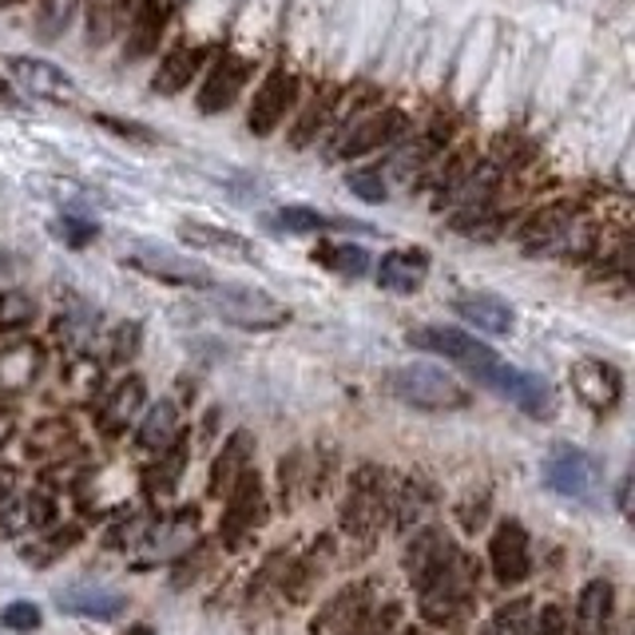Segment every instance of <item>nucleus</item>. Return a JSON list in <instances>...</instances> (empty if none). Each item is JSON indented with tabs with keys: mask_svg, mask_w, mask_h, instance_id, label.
I'll use <instances>...</instances> for the list:
<instances>
[{
	"mask_svg": "<svg viewBox=\"0 0 635 635\" xmlns=\"http://www.w3.org/2000/svg\"><path fill=\"white\" fill-rule=\"evenodd\" d=\"M406 341L413 350H426V354H437V358L453 361L469 378H477L484 389H493L501 398H509L516 409H524L529 418L536 421H549L556 413V389L549 386L544 378L529 370H516L493 346H484L481 338L473 334L457 330V326H413L406 334Z\"/></svg>",
	"mask_w": 635,
	"mask_h": 635,
	"instance_id": "nucleus-1",
	"label": "nucleus"
},
{
	"mask_svg": "<svg viewBox=\"0 0 635 635\" xmlns=\"http://www.w3.org/2000/svg\"><path fill=\"white\" fill-rule=\"evenodd\" d=\"M386 393L398 398L409 409H429V413H449V409H465L473 401L461 381L453 373L426 366V361H413V366H393L386 373Z\"/></svg>",
	"mask_w": 635,
	"mask_h": 635,
	"instance_id": "nucleus-2",
	"label": "nucleus"
},
{
	"mask_svg": "<svg viewBox=\"0 0 635 635\" xmlns=\"http://www.w3.org/2000/svg\"><path fill=\"white\" fill-rule=\"evenodd\" d=\"M211 295V310L223 318V322L238 326V330H278L286 322V306H278L275 295H266L258 286H238V283H223L207 286Z\"/></svg>",
	"mask_w": 635,
	"mask_h": 635,
	"instance_id": "nucleus-3",
	"label": "nucleus"
},
{
	"mask_svg": "<svg viewBox=\"0 0 635 635\" xmlns=\"http://www.w3.org/2000/svg\"><path fill=\"white\" fill-rule=\"evenodd\" d=\"M124 263L135 266L140 275L160 278V283H171V286H199V290H207V286L215 283L203 263L175 255V250H167V247H155V243H147V238H135L132 247H127Z\"/></svg>",
	"mask_w": 635,
	"mask_h": 635,
	"instance_id": "nucleus-4",
	"label": "nucleus"
},
{
	"mask_svg": "<svg viewBox=\"0 0 635 635\" xmlns=\"http://www.w3.org/2000/svg\"><path fill=\"white\" fill-rule=\"evenodd\" d=\"M600 461L576 445H556L544 457V484L552 493L572 496V501H592L600 489Z\"/></svg>",
	"mask_w": 635,
	"mask_h": 635,
	"instance_id": "nucleus-5",
	"label": "nucleus"
},
{
	"mask_svg": "<svg viewBox=\"0 0 635 635\" xmlns=\"http://www.w3.org/2000/svg\"><path fill=\"white\" fill-rule=\"evenodd\" d=\"M295 104H298V80L290 76L286 68H278V72H270V76L258 84L247 112V127L255 135H275L278 127L286 124V115L295 112Z\"/></svg>",
	"mask_w": 635,
	"mask_h": 635,
	"instance_id": "nucleus-6",
	"label": "nucleus"
},
{
	"mask_svg": "<svg viewBox=\"0 0 635 635\" xmlns=\"http://www.w3.org/2000/svg\"><path fill=\"white\" fill-rule=\"evenodd\" d=\"M406 127H409V120L398 112V107H386V112L361 115V120H354V124L338 135V147H334V155H338V160L370 155V152H378V147L398 143L401 135H406Z\"/></svg>",
	"mask_w": 635,
	"mask_h": 635,
	"instance_id": "nucleus-7",
	"label": "nucleus"
},
{
	"mask_svg": "<svg viewBox=\"0 0 635 635\" xmlns=\"http://www.w3.org/2000/svg\"><path fill=\"white\" fill-rule=\"evenodd\" d=\"M247 76H250L247 60L235 57V52H223V57L211 64L207 80L199 84V112L203 115H223L238 100Z\"/></svg>",
	"mask_w": 635,
	"mask_h": 635,
	"instance_id": "nucleus-8",
	"label": "nucleus"
},
{
	"mask_svg": "<svg viewBox=\"0 0 635 635\" xmlns=\"http://www.w3.org/2000/svg\"><path fill=\"white\" fill-rule=\"evenodd\" d=\"M572 389L576 398L584 401L588 409H616L619 398H624V378L612 361H600V358H584L572 366Z\"/></svg>",
	"mask_w": 635,
	"mask_h": 635,
	"instance_id": "nucleus-9",
	"label": "nucleus"
},
{
	"mask_svg": "<svg viewBox=\"0 0 635 635\" xmlns=\"http://www.w3.org/2000/svg\"><path fill=\"white\" fill-rule=\"evenodd\" d=\"M9 72L24 92L40 95V100H52V104H64V100L76 95V80L68 76L64 68L48 64V60L40 57H12Z\"/></svg>",
	"mask_w": 635,
	"mask_h": 635,
	"instance_id": "nucleus-10",
	"label": "nucleus"
},
{
	"mask_svg": "<svg viewBox=\"0 0 635 635\" xmlns=\"http://www.w3.org/2000/svg\"><path fill=\"white\" fill-rule=\"evenodd\" d=\"M167 17H171V4L167 0H140L132 12H127V24H124V60H143L152 57L160 48V37L167 29Z\"/></svg>",
	"mask_w": 635,
	"mask_h": 635,
	"instance_id": "nucleus-11",
	"label": "nucleus"
},
{
	"mask_svg": "<svg viewBox=\"0 0 635 635\" xmlns=\"http://www.w3.org/2000/svg\"><path fill=\"white\" fill-rule=\"evenodd\" d=\"M489 560H493V572L501 584H521L532 572V552H529V532L516 521L496 524L493 544H489Z\"/></svg>",
	"mask_w": 635,
	"mask_h": 635,
	"instance_id": "nucleus-12",
	"label": "nucleus"
},
{
	"mask_svg": "<svg viewBox=\"0 0 635 635\" xmlns=\"http://www.w3.org/2000/svg\"><path fill=\"white\" fill-rule=\"evenodd\" d=\"M175 235H180V243H187V247L235 258V263H250V258H255V243H250L247 235H238V231H227V227H211V223L183 218L180 227H175Z\"/></svg>",
	"mask_w": 635,
	"mask_h": 635,
	"instance_id": "nucleus-13",
	"label": "nucleus"
},
{
	"mask_svg": "<svg viewBox=\"0 0 635 635\" xmlns=\"http://www.w3.org/2000/svg\"><path fill=\"white\" fill-rule=\"evenodd\" d=\"M453 310H457V318H465L473 330L493 334V338H504V334H512V326H516V314H512V306L504 303V298L489 295V290L457 295Z\"/></svg>",
	"mask_w": 635,
	"mask_h": 635,
	"instance_id": "nucleus-14",
	"label": "nucleus"
},
{
	"mask_svg": "<svg viewBox=\"0 0 635 635\" xmlns=\"http://www.w3.org/2000/svg\"><path fill=\"white\" fill-rule=\"evenodd\" d=\"M453 556H457V549L449 544V536H441L437 529L418 532V536H413V544H409V556H406L409 580H413L418 588H426L437 572L453 564Z\"/></svg>",
	"mask_w": 635,
	"mask_h": 635,
	"instance_id": "nucleus-15",
	"label": "nucleus"
},
{
	"mask_svg": "<svg viewBox=\"0 0 635 635\" xmlns=\"http://www.w3.org/2000/svg\"><path fill=\"white\" fill-rule=\"evenodd\" d=\"M60 612L88 619H120L127 612V596L112 588H92V584H76V588H60L57 592Z\"/></svg>",
	"mask_w": 635,
	"mask_h": 635,
	"instance_id": "nucleus-16",
	"label": "nucleus"
},
{
	"mask_svg": "<svg viewBox=\"0 0 635 635\" xmlns=\"http://www.w3.org/2000/svg\"><path fill=\"white\" fill-rule=\"evenodd\" d=\"M381 512H386V493H381V477H373L370 469H361L354 477L350 501H346V524L354 532H373L381 524Z\"/></svg>",
	"mask_w": 635,
	"mask_h": 635,
	"instance_id": "nucleus-17",
	"label": "nucleus"
},
{
	"mask_svg": "<svg viewBox=\"0 0 635 635\" xmlns=\"http://www.w3.org/2000/svg\"><path fill=\"white\" fill-rule=\"evenodd\" d=\"M612 600H616V588L607 580L584 584L576 596V612H572V635H604L612 619Z\"/></svg>",
	"mask_w": 635,
	"mask_h": 635,
	"instance_id": "nucleus-18",
	"label": "nucleus"
},
{
	"mask_svg": "<svg viewBox=\"0 0 635 635\" xmlns=\"http://www.w3.org/2000/svg\"><path fill=\"white\" fill-rule=\"evenodd\" d=\"M429 275V255L426 250H389L378 263V283L393 295H413L421 290Z\"/></svg>",
	"mask_w": 635,
	"mask_h": 635,
	"instance_id": "nucleus-19",
	"label": "nucleus"
},
{
	"mask_svg": "<svg viewBox=\"0 0 635 635\" xmlns=\"http://www.w3.org/2000/svg\"><path fill=\"white\" fill-rule=\"evenodd\" d=\"M203 60H207L203 57V48H175V52H167V57L160 60V68H155L152 92L155 95L187 92V88L195 84V76H199Z\"/></svg>",
	"mask_w": 635,
	"mask_h": 635,
	"instance_id": "nucleus-20",
	"label": "nucleus"
},
{
	"mask_svg": "<svg viewBox=\"0 0 635 635\" xmlns=\"http://www.w3.org/2000/svg\"><path fill=\"white\" fill-rule=\"evenodd\" d=\"M84 4V37L92 48H107L127 24V0H80Z\"/></svg>",
	"mask_w": 635,
	"mask_h": 635,
	"instance_id": "nucleus-21",
	"label": "nucleus"
},
{
	"mask_svg": "<svg viewBox=\"0 0 635 635\" xmlns=\"http://www.w3.org/2000/svg\"><path fill=\"white\" fill-rule=\"evenodd\" d=\"M250 453H255V437L247 429H235L218 453L215 469H211V493H231V484L250 469Z\"/></svg>",
	"mask_w": 635,
	"mask_h": 635,
	"instance_id": "nucleus-22",
	"label": "nucleus"
},
{
	"mask_svg": "<svg viewBox=\"0 0 635 635\" xmlns=\"http://www.w3.org/2000/svg\"><path fill=\"white\" fill-rule=\"evenodd\" d=\"M314 263L326 266V270L338 278H358L370 270V255H366L358 243H326V247H314Z\"/></svg>",
	"mask_w": 635,
	"mask_h": 635,
	"instance_id": "nucleus-23",
	"label": "nucleus"
},
{
	"mask_svg": "<svg viewBox=\"0 0 635 635\" xmlns=\"http://www.w3.org/2000/svg\"><path fill=\"white\" fill-rule=\"evenodd\" d=\"M175 429H180V409L171 401L147 409V418L140 421V445L143 449H167L175 441Z\"/></svg>",
	"mask_w": 635,
	"mask_h": 635,
	"instance_id": "nucleus-24",
	"label": "nucleus"
},
{
	"mask_svg": "<svg viewBox=\"0 0 635 635\" xmlns=\"http://www.w3.org/2000/svg\"><path fill=\"white\" fill-rule=\"evenodd\" d=\"M278 227L295 231V235H318V231H330V227L370 231V227H361V223H346V218H326L322 211H314V207H283L278 211Z\"/></svg>",
	"mask_w": 635,
	"mask_h": 635,
	"instance_id": "nucleus-25",
	"label": "nucleus"
},
{
	"mask_svg": "<svg viewBox=\"0 0 635 635\" xmlns=\"http://www.w3.org/2000/svg\"><path fill=\"white\" fill-rule=\"evenodd\" d=\"M80 0H40L37 4V37L40 40H60L76 17Z\"/></svg>",
	"mask_w": 635,
	"mask_h": 635,
	"instance_id": "nucleus-26",
	"label": "nucleus"
},
{
	"mask_svg": "<svg viewBox=\"0 0 635 635\" xmlns=\"http://www.w3.org/2000/svg\"><path fill=\"white\" fill-rule=\"evenodd\" d=\"M346 187H350V195H358L361 203H386L389 195L386 180H381V167L350 171V175H346Z\"/></svg>",
	"mask_w": 635,
	"mask_h": 635,
	"instance_id": "nucleus-27",
	"label": "nucleus"
},
{
	"mask_svg": "<svg viewBox=\"0 0 635 635\" xmlns=\"http://www.w3.org/2000/svg\"><path fill=\"white\" fill-rule=\"evenodd\" d=\"M37 318V303L29 295H20V290H9V295H0V326L4 330H17V326H29Z\"/></svg>",
	"mask_w": 635,
	"mask_h": 635,
	"instance_id": "nucleus-28",
	"label": "nucleus"
},
{
	"mask_svg": "<svg viewBox=\"0 0 635 635\" xmlns=\"http://www.w3.org/2000/svg\"><path fill=\"white\" fill-rule=\"evenodd\" d=\"M40 501H32V496H24V501L9 504V509H0V529L9 532V536H20V532H29L40 524V512H32Z\"/></svg>",
	"mask_w": 635,
	"mask_h": 635,
	"instance_id": "nucleus-29",
	"label": "nucleus"
},
{
	"mask_svg": "<svg viewBox=\"0 0 635 635\" xmlns=\"http://www.w3.org/2000/svg\"><path fill=\"white\" fill-rule=\"evenodd\" d=\"M143 406V381L140 378H127L124 386L112 393V406H107V413H112V421H127L135 418Z\"/></svg>",
	"mask_w": 635,
	"mask_h": 635,
	"instance_id": "nucleus-30",
	"label": "nucleus"
},
{
	"mask_svg": "<svg viewBox=\"0 0 635 635\" xmlns=\"http://www.w3.org/2000/svg\"><path fill=\"white\" fill-rule=\"evenodd\" d=\"M524 619H529V607H524V600H516L512 607H501V612L489 619L484 635H524Z\"/></svg>",
	"mask_w": 635,
	"mask_h": 635,
	"instance_id": "nucleus-31",
	"label": "nucleus"
},
{
	"mask_svg": "<svg viewBox=\"0 0 635 635\" xmlns=\"http://www.w3.org/2000/svg\"><path fill=\"white\" fill-rule=\"evenodd\" d=\"M0 624L9 627V632H32V627H40V607L29 604V600H12L0 612Z\"/></svg>",
	"mask_w": 635,
	"mask_h": 635,
	"instance_id": "nucleus-32",
	"label": "nucleus"
},
{
	"mask_svg": "<svg viewBox=\"0 0 635 635\" xmlns=\"http://www.w3.org/2000/svg\"><path fill=\"white\" fill-rule=\"evenodd\" d=\"M57 231L60 238H64L68 247H88V243H95V235H100V231L92 227V223H84V218H76V215H64V218H57Z\"/></svg>",
	"mask_w": 635,
	"mask_h": 635,
	"instance_id": "nucleus-33",
	"label": "nucleus"
},
{
	"mask_svg": "<svg viewBox=\"0 0 635 635\" xmlns=\"http://www.w3.org/2000/svg\"><path fill=\"white\" fill-rule=\"evenodd\" d=\"M426 504H429V493H426V489H421L418 481L406 484V493H401V501H398V509H401V524H409V516L418 521L421 512H426Z\"/></svg>",
	"mask_w": 635,
	"mask_h": 635,
	"instance_id": "nucleus-34",
	"label": "nucleus"
},
{
	"mask_svg": "<svg viewBox=\"0 0 635 635\" xmlns=\"http://www.w3.org/2000/svg\"><path fill=\"white\" fill-rule=\"evenodd\" d=\"M140 350V326L127 322L115 330V358H132V354Z\"/></svg>",
	"mask_w": 635,
	"mask_h": 635,
	"instance_id": "nucleus-35",
	"label": "nucleus"
},
{
	"mask_svg": "<svg viewBox=\"0 0 635 635\" xmlns=\"http://www.w3.org/2000/svg\"><path fill=\"white\" fill-rule=\"evenodd\" d=\"M532 635H564V616H560L556 607H544L536 627H532Z\"/></svg>",
	"mask_w": 635,
	"mask_h": 635,
	"instance_id": "nucleus-36",
	"label": "nucleus"
},
{
	"mask_svg": "<svg viewBox=\"0 0 635 635\" xmlns=\"http://www.w3.org/2000/svg\"><path fill=\"white\" fill-rule=\"evenodd\" d=\"M100 124L104 127H112V132H120V135H127V140H152V132L147 127H140V124H115V120H107V115H100Z\"/></svg>",
	"mask_w": 635,
	"mask_h": 635,
	"instance_id": "nucleus-37",
	"label": "nucleus"
},
{
	"mask_svg": "<svg viewBox=\"0 0 635 635\" xmlns=\"http://www.w3.org/2000/svg\"><path fill=\"white\" fill-rule=\"evenodd\" d=\"M12 4H20V0H0V9H12Z\"/></svg>",
	"mask_w": 635,
	"mask_h": 635,
	"instance_id": "nucleus-38",
	"label": "nucleus"
}]
</instances>
